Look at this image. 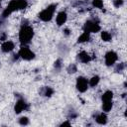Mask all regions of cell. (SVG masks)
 Returning a JSON list of instances; mask_svg holds the SVG:
<instances>
[{"label":"cell","mask_w":127,"mask_h":127,"mask_svg":"<svg viewBox=\"0 0 127 127\" xmlns=\"http://www.w3.org/2000/svg\"><path fill=\"white\" fill-rule=\"evenodd\" d=\"M28 108H29L28 103H26V101H25L24 99H22V98H20L19 100H17V102H16V104H15V106H14L15 113H17V114L21 113V112L24 111V110H27Z\"/></svg>","instance_id":"ba28073f"},{"label":"cell","mask_w":127,"mask_h":127,"mask_svg":"<svg viewBox=\"0 0 127 127\" xmlns=\"http://www.w3.org/2000/svg\"><path fill=\"white\" fill-rule=\"evenodd\" d=\"M66 71L68 73H75L77 71V66L75 64H70L67 67H66Z\"/></svg>","instance_id":"d6986e66"},{"label":"cell","mask_w":127,"mask_h":127,"mask_svg":"<svg viewBox=\"0 0 127 127\" xmlns=\"http://www.w3.org/2000/svg\"><path fill=\"white\" fill-rule=\"evenodd\" d=\"M77 59H78V61H79L80 63H82V64H87V63H89V62L92 60L91 56H90L89 54H87L86 52H84V51L78 53Z\"/></svg>","instance_id":"8fae6325"},{"label":"cell","mask_w":127,"mask_h":127,"mask_svg":"<svg viewBox=\"0 0 127 127\" xmlns=\"http://www.w3.org/2000/svg\"><path fill=\"white\" fill-rule=\"evenodd\" d=\"M112 98H113V92L111 90H106L102 94V96H101L102 102H104V101H111Z\"/></svg>","instance_id":"5bb4252c"},{"label":"cell","mask_w":127,"mask_h":127,"mask_svg":"<svg viewBox=\"0 0 127 127\" xmlns=\"http://www.w3.org/2000/svg\"><path fill=\"white\" fill-rule=\"evenodd\" d=\"M113 107V103H112V100L111 101H104L102 102V110L104 112H109Z\"/></svg>","instance_id":"2e32d148"},{"label":"cell","mask_w":127,"mask_h":127,"mask_svg":"<svg viewBox=\"0 0 127 127\" xmlns=\"http://www.w3.org/2000/svg\"><path fill=\"white\" fill-rule=\"evenodd\" d=\"M28 6L27 0H11L8 6L5 8V10L2 12L1 18L5 19L8 16H10L13 12L18 11V10H23Z\"/></svg>","instance_id":"7a4b0ae2"},{"label":"cell","mask_w":127,"mask_h":127,"mask_svg":"<svg viewBox=\"0 0 127 127\" xmlns=\"http://www.w3.org/2000/svg\"><path fill=\"white\" fill-rule=\"evenodd\" d=\"M3 20H4L3 18H0V26H1L2 24H3Z\"/></svg>","instance_id":"f546056e"},{"label":"cell","mask_w":127,"mask_h":127,"mask_svg":"<svg viewBox=\"0 0 127 127\" xmlns=\"http://www.w3.org/2000/svg\"><path fill=\"white\" fill-rule=\"evenodd\" d=\"M19 124H20V125H23V126L28 125V124H29V119H28V117H26V116L21 117V118L19 119Z\"/></svg>","instance_id":"7402d4cb"},{"label":"cell","mask_w":127,"mask_h":127,"mask_svg":"<svg viewBox=\"0 0 127 127\" xmlns=\"http://www.w3.org/2000/svg\"><path fill=\"white\" fill-rule=\"evenodd\" d=\"M123 4H124V0H114L113 1V5L115 8H120Z\"/></svg>","instance_id":"cb8c5ba5"},{"label":"cell","mask_w":127,"mask_h":127,"mask_svg":"<svg viewBox=\"0 0 127 127\" xmlns=\"http://www.w3.org/2000/svg\"><path fill=\"white\" fill-rule=\"evenodd\" d=\"M124 68H125V64H124V63H120V64H118L116 65V67H115V71H116V72H121V71L124 70Z\"/></svg>","instance_id":"603a6c76"},{"label":"cell","mask_w":127,"mask_h":127,"mask_svg":"<svg viewBox=\"0 0 127 127\" xmlns=\"http://www.w3.org/2000/svg\"><path fill=\"white\" fill-rule=\"evenodd\" d=\"M20 58V56H19V54H15V55H13V62H15V61H17L18 59Z\"/></svg>","instance_id":"83f0119b"},{"label":"cell","mask_w":127,"mask_h":127,"mask_svg":"<svg viewBox=\"0 0 127 127\" xmlns=\"http://www.w3.org/2000/svg\"><path fill=\"white\" fill-rule=\"evenodd\" d=\"M56 9H57V4H51L49 5L48 7H46L44 10H42L38 17L40 20H42L43 22H49L52 20L55 12H56Z\"/></svg>","instance_id":"3957f363"},{"label":"cell","mask_w":127,"mask_h":127,"mask_svg":"<svg viewBox=\"0 0 127 127\" xmlns=\"http://www.w3.org/2000/svg\"><path fill=\"white\" fill-rule=\"evenodd\" d=\"M101 27L99 25L98 20H87L84 25H83V30L84 32L87 33H98L100 31Z\"/></svg>","instance_id":"277c9868"},{"label":"cell","mask_w":127,"mask_h":127,"mask_svg":"<svg viewBox=\"0 0 127 127\" xmlns=\"http://www.w3.org/2000/svg\"><path fill=\"white\" fill-rule=\"evenodd\" d=\"M62 63H63L62 59H58V60H56L55 63H54V67H55L57 70H60V69L62 68V65H63Z\"/></svg>","instance_id":"44dd1931"},{"label":"cell","mask_w":127,"mask_h":127,"mask_svg":"<svg viewBox=\"0 0 127 127\" xmlns=\"http://www.w3.org/2000/svg\"><path fill=\"white\" fill-rule=\"evenodd\" d=\"M1 1H2V0H0V3H1Z\"/></svg>","instance_id":"4dcf8cb0"},{"label":"cell","mask_w":127,"mask_h":127,"mask_svg":"<svg viewBox=\"0 0 127 127\" xmlns=\"http://www.w3.org/2000/svg\"><path fill=\"white\" fill-rule=\"evenodd\" d=\"M18 54H19L20 58L23 59V60H25V61H31V60H33V59L35 58L34 52H32V51H31L28 47H26V46H22V47L20 48Z\"/></svg>","instance_id":"5b68a950"},{"label":"cell","mask_w":127,"mask_h":127,"mask_svg":"<svg viewBox=\"0 0 127 127\" xmlns=\"http://www.w3.org/2000/svg\"><path fill=\"white\" fill-rule=\"evenodd\" d=\"M75 86L79 92H85L88 88V81L84 76H78L76 78Z\"/></svg>","instance_id":"52a82bcc"},{"label":"cell","mask_w":127,"mask_h":127,"mask_svg":"<svg viewBox=\"0 0 127 127\" xmlns=\"http://www.w3.org/2000/svg\"><path fill=\"white\" fill-rule=\"evenodd\" d=\"M92 6L98 9H101L103 7V1L102 0H92Z\"/></svg>","instance_id":"ffe728a7"},{"label":"cell","mask_w":127,"mask_h":127,"mask_svg":"<svg viewBox=\"0 0 127 127\" xmlns=\"http://www.w3.org/2000/svg\"><path fill=\"white\" fill-rule=\"evenodd\" d=\"M95 121H96V123L99 124V125H104V124H106V123H107V116H106V114L103 113V112L97 114V115L95 116Z\"/></svg>","instance_id":"7c38bea8"},{"label":"cell","mask_w":127,"mask_h":127,"mask_svg":"<svg viewBox=\"0 0 127 127\" xmlns=\"http://www.w3.org/2000/svg\"><path fill=\"white\" fill-rule=\"evenodd\" d=\"M66 19H67V14L65 11H61L58 13L57 15V18H56V22H57V25L58 26H63L65 22H66Z\"/></svg>","instance_id":"9c48e42d"},{"label":"cell","mask_w":127,"mask_h":127,"mask_svg":"<svg viewBox=\"0 0 127 127\" xmlns=\"http://www.w3.org/2000/svg\"><path fill=\"white\" fill-rule=\"evenodd\" d=\"M90 40V35H89V33H87V32H83L78 38H77V43H86V42H88Z\"/></svg>","instance_id":"4fadbf2b"},{"label":"cell","mask_w":127,"mask_h":127,"mask_svg":"<svg viewBox=\"0 0 127 127\" xmlns=\"http://www.w3.org/2000/svg\"><path fill=\"white\" fill-rule=\"evenodd\" d=\"M5 40H7V34L2 32L0 34V41H5Z\"/></svg>","instance_id":"d4e9b609"},{"label":"cell","mask_w":127,"mask_h":127,"mask_svg":"<svg viewBox=\"0 0 127 127\" xmlns=\"http://www.w3.org/2000/svg\"><path fill=\"white\" fill-rule=\"evenodd\" d=\"M104 60H105V64L107 66H112L118 60V55L113 52V51H109L105 54L104 56Z\"/></svg>","instance_id":"8992f818"},{"label":"cell","mask_w":127,"mask_h":127,"mask_svg":"<svg viewBox=\"0 0 127 127\" xmlns=\"http://www.w3.org/2000/svg\"><path fill=\"white\" fill-rule=\"evenodd\" d=\"M101 39H102V41H104V42H110L111 39H112V36H111V34H110L109 32H107V31H102V32H101Z\"/></svg>","instance_id":"ac0fdd59"},{"label":"cell","mask_w":127,"mask_h":127,"mask_svg":"<svg viewBox=\"0 0 127 127\" xmlns=\"http://www.w3.org/2000/svg\"><path fill=\"white\" fill-rule=\"evenodd\" d=\"M34 37V30L33 28L28 24V21H23L21 29L19 31V41L22 45L29 44Z\"/></svg>","instance_id":"6da1fadb"},{"label":"cell","mask_w":127,"mask_h":127,"mask_svg":"<svg viewBox=\"0 0 127 127\" xmlns=\"http://www.w3.org/2000/svg\"><path fill=\"white\" fill-rule=\"evenodd\" d=\"M15 48V45L12 41H4L3 44L1 45V50L3 53H10L13 51Z\"/></svg>","instance_id":"30bf717a"},{"label":"cell","mask_w":127,"mask_h":127,"mask_svg":"<svg viewBox=\"0 0 127 127\" xmlns=\"http://www.w3.org/2000/svg\"><path fill=\"white\" fill-rule=\"evenodd\" d=\"M75 117H77V114H76V113H74L73 111H71V112L68 114V118L73 119V118H75Z\"/></svg>","instance_id":"484cf974"},{"label":"cell","mask_w":127,"mask_h":127,"mask_svg":"<svg viewBox=\"0 0 127 127\" xmlns=\"http://www.w3.org/2000/svg\"><path fill=\"white\" fill-rule=\"evenodd\" d=\"M99 80H100V77H99L98 75H94V76H92V77L89 79V81H88V85L91 86V87H95V86L98 84Z\"/></svg>","instance_id":"e0dca14e"},{"label":"cell","mask_w":127,"mask_h":127,"mask_svg":"<svg viewBox=\"0 0 127 127\" xmlns=\"http://www.w3.org/2000/svg\"><path fill=\"white\" fill-rule=\"evenodd\" d=\"M64 34L65 36H69V34H70V31H69V29H68V28H65V29H64Z\"/></svg>","instance_id":"4316f807"},{"label":"cell","mask_w":127,"mask_h":127,"mask_svg":"<svg viewBox=\"0 0 127 127\" xmlns=\"http://www.w3.org/2000/svg\"><path fill=\"white\" fill-rule=\"evenodd\" d=\"M42 94L46 97H51L53 94H54V89L50 86H45L43 88V91H42Z\"/></svg>","instance_id":"9a60e30c"},{"label":"cell","mask_w":127,"mask_h":127,"mask_svg":"<svg viewBox=\"0 0 127 127\" xmlns=\"http://www.w3.org/2000/svg\"><path fill=\"white\" fill-rule=\"evenodd\" d=\"M60 126H70V123H69L68 121H64V122H63Z\"/></svg>","instance_id":"f1b7e54d"}]
</instances>
